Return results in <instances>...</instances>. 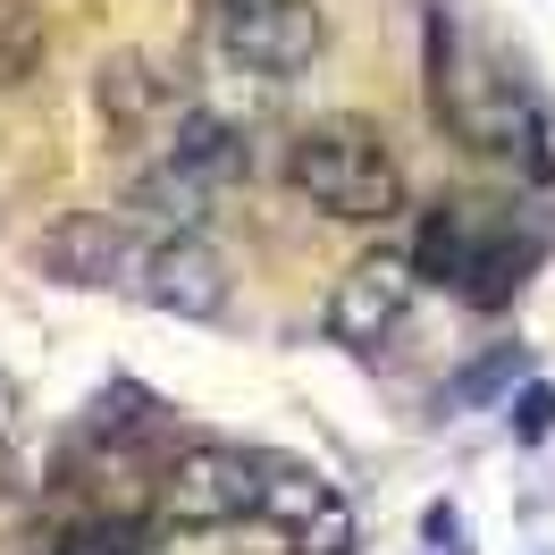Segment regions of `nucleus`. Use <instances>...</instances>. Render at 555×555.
Masks as SVG:
<instances>
[{"label":"nucleus","instance_id":"nucleus-1","mask_svg":"<svg viewBox=\"0 0 555 555\" xmlns=\"http://www.w3.org/2000/svg\"><path fill=\"white\" fill-rule=\"evenodd\" d=\"M286 185L312 210L346 219V228H387V219L404 210V169H396L387 135L362 127V118H320V127H304V135L286 143Z\"/></svg>","mask_w":555,"mask_h":555},{"label":"nucleus","instance_id":"nucleus-2","mask_svg":"<svg viewBox=\"0 0 555 555\" xmlns=\"http://www.w3.org/2000/svg\"><path fill=\"white\" fill-rule=\"evenodd\" d=\"M253 521H270L295 555H353V505L337 496V480H328V472L295 463V454H261Z\"/></svg>","mask_w":555,"mask_h":555},{"label":"nucleus","instance_id":"nucleus-3","mask_svg":"<svg viewBox=\"0 0 555 555\" xmlns=\"http://www.w3.org/2000/svg\"><path fill=\"white\" fill-rule=\"evenodd\" d=\"M413 295H421V261L413 253H362L337 295H328V337L346 353H379L396 346V328L413 320Z\"/></svg>","mask_w":555,"mask_h":555},{"label":"nucleus","instance_id":"nucleus-4","mask_svg":"<svg viewBox=\"0 0 555 555\" xmlns=\"http://www.w3.org/2000/svg\"><path fill=\"white\" fill-rule=\"evenodd\" d=\"M421 261H438V270L472 295V304H505L530 270V244L514 236V219H488V210H447L429 244H421Z\"/></svg>","mask_w":555,"mask_h":555},{"label":"nucleus","instance_id":"nucleus-5","mask_svg":"<svg viewBox=\"0 0 555 555\" xmlns=\"http://www.w3.org/2000/svg\"><path fill=\"white\" fill-rule=\"evenodd\" d=\"M328 42V17L312 0H228V60L261 85H286L304 76Z\"/></svg>","mask_w":555,"mask_h":555},{"label":"nucleus","instance_id":"nucleus-6","mask_svg":"<svg viewBox=\"0 0 555 555\" xmlns=\"http://www.w3.org/2000/svg\"><path fill=\"white\" fill-rule=\"evenodd\" d=\"M253 488H261V454H244V447H185L169 463V480H160V514L236 530V521H253Z\"/></svg>","mask_w":555,"mask_h":555},{"label":"nucleus","instance_id":"nucleus-7","mask_svg":"<svg viewBox=\"0 0 555 555\" xmlns=\"http://www.w3.org/2000/svg\"><path fill=\"white\" fill-rule=\"evenodd\" d=\"M127 295H143L152 312H177V320H219L228 312V261L203 236H143Z\"/></svg>","mask_w":555,"mask_h":555},{"label":"nucleus","instance_id":"nucleus-8","mask_svg":"<svg viewBox=\"0 0 555 555\" xmlns=\"http://www.w3.org/2000/svg\"><path fill=\"white\" fill-rule=\"evenodd\" d=\"M438 118H447L472 152H530V135H539L514 76H496V68H447V60H438Z\"/></svg>","mask_w":555,"mask_h":555},{"label":"nucleus","instance_id":"nucleus-9","mask_svg":"<svg viewBox=\"0 0 555 555\" xmlns=\"http://www.w3.org/2000/svg\"><path fill=\"white\" fill-rule=\"evenodd\" d=\"M135 219H109V210H76V219H60L51 236H42V270L68 278V286H127L135 278Z\"/></svg>","mask_w":555,"mask_h":555},{"label":"nucleus","instance_id":"nucleus-10","mask_svg":"<svg viewBox=\"0 0 555 555\" xmlns=\"http://www.w3.org/2000/svg\"><path fill=\"white\" fill-rule=\"evenodd\" d=\"M93 102H102V127H109V135H160V127H177L185 93H177V76L160 68V60L127 51V60H109V68H102Z\"/></svg>","mask_w":555,"mask_h":555},{"label":"nucleus","instance_id":"nucleus-11","mask_svg":"<svg viewBox=\"0 0 555 555\" xmlns=\"http://www.w3.org/2000/svg\"><path fill=\"white\" fill-rule=\"evenodd\" d=\"M51 60V26L35 0H0V93H26Z\"/></svg>","mask_w":555,"mask_h":555},{"label":"nucleus","instance_id":"nucleus-12","mask_svg":"<svg viewBox=\"0 0 555 555\" xmlns=\"http://www.w3.org/2000/svg\"><path fill=\"white\" fill-rule=\"evenodd\" d=\"M135 555H236V547H228V530H210V521H160L152 539H135Z\"/></svg>","mask_w":555,"mask_h":555},{"label":"nucleus","instance_id":"nucleus-13","mask_svg":"<svg viewBox=\"0 0 555 555\" xmlns=\"http://www.w3.org/2000/svg\"><path fill=\"white\" fill-rule=\"evenodd\" d=\"M60 555H135V539H127L118 521H85V530L60 539Z\"/></svg>","mask_w":555,"mask_h":555},{"label":"nucleus","instance_id":"nucleus-14","mask_svg":"<svg viewBox=\"0 0 555 555\" xmlns=\"http://www.w3.org/2000/svg\"><path fill=\"white\" fill-rule=\"evenodd\" d=\"M0 488H9V447H0Z\"/></svg>","mask_w":555,"mask_h":555}]
</instances>
